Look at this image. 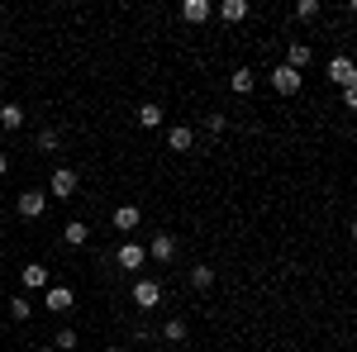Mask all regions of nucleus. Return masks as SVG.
I'll return each instance as SVG.
<instances>
[{"mask_svg": "<svg viewBox=\"0 0 357 352\" xmlns=\"http://www.w3.org/2000/svg\"><path fill=\"white\" fill-rule=\"evenodd\" d=\"M48 195L72 200V195H77V172H72V167H58V172H53V181H48Z\"/></svg>", "mask_w": 357, "mask_h": 352, "instance_id": "obj_1", "label": "nucleus"}, {"mask_svg": "<svg viewBox=\"0 0 357 352\" xmlns=\"http://www.w3.org/2000/svg\"><path fill=\"white\" fill-rule=\"evenodd\" d=\"M158 300H162V286L158 281H134V305L138 310H153Z\"/></svg>", "mask_w": 357, "mask_h": 352, "instance_id": "obj_2", "label": "nucleus"}, {"mask_svg": "<svg viewBox=\"0 0 357 352\" xmlns=\"http://www.w3.org/2000/svg\"><path fill=\"white\" fill-rule=\"evenodd\" d=\"M43 305H48L53 314H67V310L77 305V295H72L67 286H48V295H43Z\"/></svg>", "mask_w": 357, "mask_h": 352, "instance_id": "obj_3", "label": "nucleus"}, {"mask_svg": "<svg viewBox=\"0 0 357 352\" xmlns=\"http://www.w3.org/2000/svg\"><path fill=\"white\" fill-rule=\"evenodd\" d=\"M300 81H305V77H300V72H291L286 62H281V67L271 72V86L281 90V95H295V90H300Z\"/></svg>", "mask_w": 357, "mask_h": 352, "instance_id": "obj_4", "label": "nucleus"}, {"mask_svg": "<svg viewBox=\"0 0 357 352\" xmlns=\"http://www.w3.org/2000/svg\"><path fill=\"white\" fill-rule=\"evenodd\" d=\"M43 205H48V195H43V190H24V195H19V219H38V214H43Z\"/></svg>", "mask_w": 357, "mask_h": 352, "instance_id": "obj_5", "label": "nucleus"}, {"mask_svg": "<svg viewBox=\"0 0 357 352\" xmlns=\"http://www.w3.org/2000/svg\"><path fill=\"white\" fill-rule=\"evenodd\" d=\"M114 257H119V266H124V271H138V266H143V257H148V253H143L138 243H124V248H119Z\"/></svg>", "mask_w": 357, "mask_h": 352, "instance_id": "obj_6", "label": "nucleus"}, {"mask_svg": "<svg viewBox=\"0 0 357 352\" xmlns=\"http://www.w3.org/2000/svg\"><path fill=\"white\" fill-rule=\"evenodd\" d=\"M148 253H153V257H158V262H172V257H177V238H172V234H158V238H153V248H148Z\"/></svg>", "mask_w": 357, "mask_h": 352, "instance_id": "obj_7", "label": "nucleus"}, {"mask_svg": "<svg viewBox=\"0 0 357 352\" xmlns=\"http://www.w3.org/2000/svg\"><path fill=\"white\" fill-rule=\"evenodd\" d=\"M329 81H338V86L348 90L353 86V62H348V58H334V62H329Z\"/></svg>", "mask_w": 357, "mask_h": 352, "instance_id": "obj_8", "label": "nucleus"}, {"mask_svg": "<svg viewBox=\"0 0 357 352\" xmlns=\"http://www.w3.org/2000/svg\"><path fill=\"white\" fill-rule=\"evenodd\" d=\"M190 143H195V134H190L186 124H177V129H167V148H172V153H186Z\"/></svg>", "mask_w": 357, "mask_h": 352, "instance_id": "obj_9", "label": "nucleus"}, {"mask_svg": "<svg viewBox=\"0 0 357 352\" xmlns=\"http://www.w3.org/2000/svg\"><path fill=\"white\" fill-rule=\"evenodd\" d=\"M181 14H186L190 24H205V19H210V0H186V5H181Z\"/></svg>", "mask_w": 357, "mask_h": 352, "instance_id": "obj_10", "label": "nucleus"}, {"mask_svg": "<svg viewBox=\"0 0 357 352\" xmlns=\"http://www.w3.org/2000/svg\"><path fill=\"white\" fill-rule=\"evenodd\" d=\"M114 229H124V234L138 229V205H119V210H114Z\"/></svg>", "mask_w": 357, "mask_h": 352, "instance_id": "obj_11", "label": "nucleus"}, {"mask_svg": "<svg viewBox=\"0 0 357 352\" xmlns=\"http://www.w3.org/2000/svg\"><path fill=\"white\" fill-rule=\"evenodd\" d=\"M305 62H310V43H291V53H286V67H291V72H300Z\"/></svg>", "mask_w": 357, "mask_h": 352, "instance_id": "obj_12", "label": "nucleus"}, {"mask_svg": "<svg viewBox=\"0 0 357 352\" xmlns=\"http://www.w3.org/2000/svg\"><path fill=\"white\" fill-rule=\"evenodd\" d=\"M19 124H24V110H19L14 100H10V105H0V129H19Z\"/></svg>", "mask_w": 357, "mask_h": 352, "instance_id": "obj_13", "label": "nucleus"}, {"mask_svg": "<svg viewBox=\"0 0 357 352\" xmlns=\"http://www.w3.org/2000/svg\"><path fill=\"white\" fill-rule=\"evenodd\" d=\"M24 286L29 290H48V266H24Z\"/></svg>", "mask_w": 357, "mask_h": 352, "instance_id": "obj_14", "label": "nucleus"}, {"mask_svg": "<svg viewBox=\"0 0 357 352\" xmlns=\"http://www.w3.org/2000/svg\"><path fill=\"white\" fill-rule=\"evenodd\" d=\"M62 238H67L72 248H82V243H86V238H90V229H86V224H82V219H72V224L62 229Z\"/></svg>", "mask_w": 357, "mask_h": 352, "instance_id": "obj_15", "label": "nucleus"}, {"mask_svg": "<svg viewBox=\"0 0 357 352\" xmlns=\"http://www.w3.org/2000/svg\"><path fill=\"white\" fill-rule=\"evenodd\" d=\"M219 14H224L229 24H238V19H248V5H243V0H224V5H219Z\"/></svg>", "mask_w": 357, "mask_h": 352, "instance_id": "obj_16", "label": "nucleus"}, {"mask_svg": "<svg viewBox=\"0 0 357 352\" xmlns=\"http://www.w3.org/2000/svg\"><path fill=\"white\" fill-rule=\"evenodd\" d=\"M138 124L143 129H158L162 124V105H138Z\"/></svg>", "mask_w": 357, "mask_h": 352, "instance_id": "obj_17", "label": "nucleus"}, {"mask_svg": "<svg viewBox=\"0 0 357 352\" xmlns=\"http://www.w3.org/2000/svg\"><path fill=\"white\" fill-rule=\"evenodd\" d=\"M190 286H195V290H210V286H214V266H195V271H190Z\"/></svg>", "mask_w": 357, "mask_h": 352, "instance_id": "obj_18", "label": "nucleus"}, {"mask_svg": "<svg viewBox=\"0 0 357 352\" xmlns=\"http://www.w3.org/2000/svg\"><path fill=\"white\" fill-rule=\"evenodd\" d=\"M229 86L238 90V95H248V90H253V72H248V67H238V72L229 77Z\"/></svg>", "mask_w": 357, "mask_h": 352, "instance_id": "obj_19", "label": "nucleus"}, {"mask_svg": "<svg viewBox=\"0 0 357 352\" xmlns=\"http://www.w3.org/2000/svg\"><path fill=\"white\" fill-rule=\"evenodd\" d=\"M29 314H34V305H29L24 295H14V300H10V319H19V324H24Z\"/></svg>", "mask_w": 357, "mask_h": 352, "instance_id": "obj_20", "label": "nucleus"}, {"mask_svg": "<svg viewBox=\"0 0 357 352\" xmlns=\"http://www.w3.org/2000/svg\"><path fill=\"white\" fill-rule=\"evenodd\" d=\"M77 343H82V338H77L72 329H62V334L53 338V348H58V352H72V348H77Z\"/></svg>", "mask_w": 357, "mask_h": 352, "instance_id": "obj_21", "label": "nucleus"}, {"mask_svg": "<svg viewBox=\"0 0 357 352\" xmlns=\"http://www.w3.org/2000/svg\"><path fill=\"white\" fill-rule=\"evenodd\" d=\"M162 338L181 343V338H186V324H181V319H167V324H162Z\"/></svg>", "mask_w": 357, "mask_h": 352, "instance_id": "obj_22", "label": "nucleus"}, {"mask_svg": "<svg viewBox=\"0 0 357 352\" xmlns=\"http://www.w3.org/2000/svg\"><path fill=\"white\" fill-rule=\"evenodd\" d=\"M38 148L53 153V148H58V129H43V134H38Z\"/></svg>", "mask_w": 357, "mask_h": 352, "instance_id": "obj_23", "label": "nucleus"}, {"mask_svg": "<svg viewBox=\"0 0 357 352\" xmlns=\"http://www.w3.org/2000/svg\"><path fill=\"white\" fill-rule=\"evenodd\" d=\"M295 14H300V19H315V14H319V5H315V0H300V5H295Z\"/></svg>", "mask_w": 357, "mask_h": 352, "instance_id": "obj_24", "label": "nucleus"}, {"mask_svg": "<svg viewBox=\"0 0 357 352\" xmlns=\"http://www.w3.org/2000/svg\"><path fill=\"white\" fill-rule=\"evenodd\" d=\"M5 172H10V158H5V153H0V176H5Z\"/></svg>", "mask_w": 357, "mask_h": 352, "instance_id": "obj_25", "label": "nucleus"}, {"mask_svg": "<svg viewBox=\"0 0 357 352\" xmlns=\"http://www.w3.org/2000/svg\"><path fill=\"white\" fill-rule=\"evenodd\" d=\"M38 352H58V348H38Z\"/></svg>", "mask_w": 357, "mask_h": 352, "instance_id": "obj_26", "label": "nucleus"}, {"mask_svg": "<svg viewBox=\"0 0 357 352\" xmlns=\"http://www.w3.org/2000/svg\"><path fill=\"white\" fill-rule=\"evenodd\" d=\"M105 352H124V348H105Z\"/></svg>", "mask_w": 357, "mask_h": 352, "instance_id": "obj_27", "label": "nucleus"}]
</instances>
